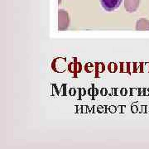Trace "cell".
Returning a JSON list of instances; mask_svg holds the SVG:
<instances>
[{
  "instance_id": "6da1fadb",
  "label": "cell",
  "mask_w": 149,
  "mask_h": 149,
  "mask_svg": "<svg viewBox=\"0 0 149 149\" xmlns=\"http://www.w3.org/2000/svg\"><path fill=\"white\" fill-rule=\"evenodd\" d=\"M58 29L61 31H64L69 27V16L68 13L64 10H59L58 13Z\"/></svg>"
},
{
  "instance_id": "277c9868",
  "label": "cell",
  "mask_w": 149,
  "mask_h": 149,
  "mask_svg": "<svg viewBox=\"0 0 149 149\" xmlns=\"http://www.w3.org/2000/svg\"><path fill=\"white\" fill-rule=\"evenodd\" d=\"M136 29L139 31H146L149 30V21L143 18L141 20L137 22V25H136Z\"/></svg>"
},
{
  "instance_id": "5b68a950",
  "label": "cell",
  "mask_w": 149,
  "mask_h": 149,
  "mask_svg": "<svg viewBox=\"0 0 149 149\" xmlns=\"http://www.w3.org/2000/svg\"><path fill=\"white\" fill-rule=\"evenodd\" d=\"M65 59L64 58H56L55 61H54L53 62H52V69L55 70V71H56V70L58 68V66H62V67H64L65 69L66 68V65H65ZM61 72H63L62 71V70L61 68Z\"/></svg>"
},
{
  "instance_id": "3957f363",
  "label": "cell",
  "mask_w": 149,
  "mask_h": 149,
  "mask_svg": "<svg viewBox=\"0 0 149 149\" xmlns=\"http://www.w3.org/2000/svg\"><path fill=\"white\" fill-rule=\"evenodd\" d=\"M140 0H125L124 7L128 13H133L138 9Z\"/></svg>"
},
{
  "instance_id": "8992f818",
  "label": "cell",
  "mask_w": 149,
  "mask_h": 149,
  "mask_svg": "<svg viewBox=\"0 0 149 149\" xmlns=\"http://www.w3.org/2000/svg\"><path fill=\"white\" fill-rule=\"evenodd\" d=\"M70 67H73V69H69V70L71 73H79L81 70V65L80 63H77V64H74V63H70L69 65Z\"/></svg>"
},
{
  "instance_id": "7a4b0ae2",
  "label": "cell",
  "mask_w": 149,
  "mask_h": 149,
  "mask_svg": "<svg viewBox=\"0 0 149 149\" xmlns=\"http://www.w3.org/2000/svg\"><path fill=\"white\" fill-rule=\"evenodd\" d=\"M122 1L123 0H100V3L104 9L110 12L118 8L121 4Z\"/></svg>"
}]
</instances>
